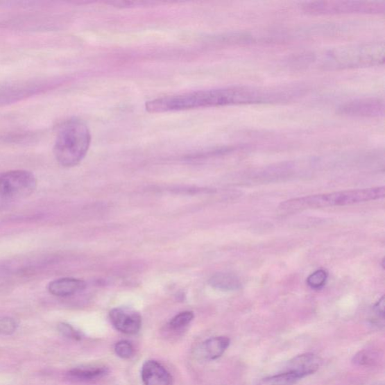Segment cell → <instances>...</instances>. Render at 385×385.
<instances>
[{
	"label": "cell",
	"mask_w": 385,
	"mask_h": 385,
	"mask_svg": "<svg viewBox=\"0 0 385 385\" xmlns=\"http://www.w3.org/2000/svg\"><path fill=\"white\" fill-rule=\"evenodd\" d=\"M384 43L373 42L330 49L322 55H307V62L325 69L380 65L384 62Z\"/></svg>",
	"instance_id": "7a4b0ae2"
},
{
	"label": "cell",
	"mask_w": 385,
	"mask_h": 385,
	"mask_svg": "<svg viewBox=\"0 0 385 385\" xmlns=\"http://www.w3.org/2000/svg\"><path fill=\"white\" fill-rule=\"evenodd\" d=\"M192 311H186L179 313L169 322V327L173 330H180L189 325L194 320Z\"/></svg>",
	"instance_id": "e0dca14e"
},
{
	"label": "cell",
	"mask_w": 385,
	"mask_h": 385,
	"mask_svg": "<svg viewBox=\"0 0 385 385\" xmlns=\"http://www.w3.org/2000/svg\"><path fill=\"white\" fill-rule=\"evenodd\" d=\"M107 369L104 366H83L71 370L69 375L71 378L80 382H94L104 377Z\"/></svg>",
	"instance_id": "4fadbf2b"
},
{
	"label": "cell",
	"mask_w": 385,
	"mask_h": 385,
	"mask_svg": "<svg viewBox=\"0 0 385 385\" xmlns=\"http://www.w3.org/2000/svg\"><path fill=\"white\" fill-rule=\"evenodd\" d=\"M91 142V132L86 124L78 119H70L59 129L53 154L59 164L73 167L85 157Z\"/></svg>",
	"instance_id": "3957f363"
},
{
	"label": "cell",
	"mask_w": 385,
	"mask_h": 385,
	"mask_svg": "<svg viewBox=\"0 0 385 385\" xmlns=\"http://www.w3.org/2000/svg\"><path fill=\"white\" fill-rule=\"evenodd\" d=\"M35 176L26 170L0 173V200H15L31 196L37 188Z\"/></svg>",
	"instance_id": "8992f818"
},
{
	"label": "cell",
	"mask_w": 385,
	"mask_h": 385,
	"mask_svg": "<svg viewBox=\"0 0 385 385\" xmlns=\"http://www.w3.org/2000/svg\"><path fill=\"white\" fill-rule=\"evenodd\" d=\"M58 330L59 332L62 335L67 338L79 340L82 339V335L80 333L78 332L74 327L66 324V323H60L58 325Z\"/></svg>",
	"instance_id": "44dd1931"
},
{
	"label": "cell",
	"mask_w": 385,
	"mask_h": 385,
	"mask_svg": "<svg viewBox=\"0 0 385 385\" xmlns=\"http://www.w3.org/2000/svg\"><path fill=\"white\" fill-rule=\"evenodd\" d=\"M279 89L235 87L167 96L146 103L150 113L189 110L210 107L280 102Z\"/></svg>",
	"instance_id": "6da1fadb"
},
{
	"label": "cell",
	"mask_w": 385,
	"mask_h": 385,
	"mask_svg": "<svg viewBox=\"0 0 385 385\" xmlns=\"http://www.w3.org/2000/svg\"><path fill=\"white\" fill-rule=\"evenodd\" d=\"M384 297H382L373 307V312L376 317L374 322L380 325V320L384 321Z\"/></svg>",
	"instance_id": "7402d4cb"
},
{
	"label": "cell",
	"mask_w": 385,
	"mask_h": 385,
	"mask_svg": "<svg viewBox=\"0 0 385 385\" xmlns=\"http://www.w3.org/2000/svg\"><path fill=\"white\" fill-rule=\"evenodd\" d=\"M304 11L312 15L381 14L385 10L384 2L320 1L303 6Z\"/></svg>",
	"instance_id": "5b68a950"
},
{
	"label": "cell",
	"mask_w": 385,
	"mask_h": 385,
	"mask_svg": "<svg viewBox=\"0 0 385 385\" xmlns=\"http://www.w3.org/2000/svg\"><path fill=\"white\" fill-rule=\"evenodd\" d=\"M16 321L10 317L0 318V334L12 335L17 330Z\"/></svg>",
	"instance_id": "ffe728a7"
},
{
	"label": "cell",
	"mask_w": 385,
	"mask_h": 385,
	"mask_svg": "<svg viewBox=\"0 0 385 385\" xmlns=\"http://www.w3.org/2000/svg\"><path fill=\"white\" fill-rule=\"evenodd\" d=\"M299 380L298 376L291 372L283 371V373L259 379L257 385H294Z\"/></svg>",
	"instance_id": "9a60e30c"
},
{
	"label": "cell",
	"mask_w": 385,
	"mask_h": 385,
	"mask_svg": "<svg viewBox=\"0 0 385 385\" xmlns=\"http://www.w3.org/2000/svg\"><path fill=\"white\" fill-rule=\"evenodd\" d=\"M384 102L375 98L353 101L340 109L343 114L358 117H379L384 114Z\"/></svg>",
	"instance_id": "ba28073f"
},
{
	"label": "cell",
	"mask_w": 385,
	"mask_h": 385,
	"mask_svg": "<svg viewBox=\"0 0 385 385\" xmlns=\"http://www.w3.org/2000/svg\"><path fill=\"white\" fill-rule=\"evenodd\" d=\"M379 354L373 350H364L357 352L353 357L352 363L356 366H369L378 361Z\"/></svg>",
	"instance_id": "2e32d148"
},
{
	"label": "cell",
	"mask_w": 385,
	"mask_h": 385,
	"mask_svg": "<svg viewBox=\"0 0 385 385\" xmlns=\"http://www.w3.org/2000/svg\"><path fill=\"white\" fill-rule=\"evenodd\" d=\"M320 358L316 354L305 353L292 358L285 366L284 371L291 372L300 379L316 373L321 365Z\"/></svg>",
	"instance_id": "9c48e42d"
},
{
	"label": "cell",
	"mask_w": 385,
	"mask_h": 385,
	"mask_svg": "<svg viewBox=\"0 0 385 385\" xmlns=\"http://www.w3.org/2000/svg\"><path fill=\"white\" fill-rule=\"evenodd\" d=\"M213 288L227 291H237L241 288V282L236 275L228 273H217L209 280Z\"/></svg>",
	"instance_id": "5bb4252c"
},
{
	"label": "cell",
	"mask_w": 385,
	"mask_h": 385,
	"mask_svg": "<svg viewBox=\"0 0 385 385\" xmlns=\"http://www.w3.org/2000/svg\"><path fill=\"white\" fill-rule=\"evenodd\" d=\"M230 339L227 336H216L205 340L196 349V356L204 361L219 359L230 346Z\"/></svg>",
	"instance_id": "8fae6325"
},
{
	"label": "cell",
	"mask_w": 385,
	"mask_h": 385,
	"mask_svg": "<svg viewBox=\"0 0 385 385\" xmlns=\"http://www.w3.org/2000/svg\"><path fill=\"white\" fill-rule=\"evenodd\" d=\"M327 273L324 270H318L311 274L307 279V284L312 289L323 288L327 280Z\"/></svg>",
	"instance_id": "ac0fdd59"
},
{
	"label": "cell",
	"mask_w": 385,
	"mask_h": 385,
	"mask_svg": "<svg viewBox=\"0 0 385 385\" xmlns=\"http://www.w3.org/2000/svg\"><path fill=\"white\" fill-rule=\"evenodd\" d=\"M384 187L311 195L285 201L280 205V209L283 212H293L309 209L340 207L379 200L384 198Z\"/></svg>",
	"instance_id": "277c9868"
},
{
	"label": "cell",
	"mask_w": 385,
	"mask_h": 385,
	"mask_svg": "<svg viewBox=\"0 0 385 385\" xmlns=\"http://www.w3.org/2000/svg\"><path fill=\"white\" fill-rule=\"evenodd\" d=\"M110 318L112 326L124 334H137L142 327L139 313L130 309L114 308L110 312Z\"/></svg>",
	"instance_id": "52a82bcc"
},
{
	"label": "cell",
	"mask_w": 385,
	"mask_h": 385,
	"mask_svg": "<svg viewBox=\"0 0 385 385\" xmlns=\"http://www.w3.org/2000/svg\"><path fill=\"white\" fill-rule=\"evenodd\" d=\"M86 288V283L73 277H62L51 282L48 284L49 292L55 297L65 298L71 296Z\"/></svg>",
	"instance_id": "7c38bea8"
},
{
	"label": "cell",
	"mask_w": 385,
	"mask_h": 385,
	"mask_svg": "<svg viewBox=\"0 0 385 385\" xmlns=\"http://www.w3.org/2000/svg\"><path fill=\"white\" fill-rule=\"evenodd\" d=\"M114 352L122 359H130L134 354V348L127 340H122L115 344Z\"/></svg>",
	"instance_id": "d6986e66"
},
{
	"label": "cell",
	"mask_w": 385,
	"mask_h": 385,
	"mask_svg": "<svg viewBox=\"0 0 385 385\" xmlns=\"http://www.w3.org/2000/svg\"><path fill=\"white\" fill-rule=\"evenodd\" d=\"M141 377L144 385H173L172 375L156 361H147L143 363Z\"/></svg>",
	"instance_id": "30bf717a"
}]
</instances>
